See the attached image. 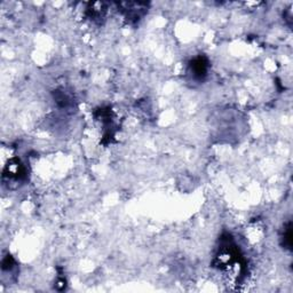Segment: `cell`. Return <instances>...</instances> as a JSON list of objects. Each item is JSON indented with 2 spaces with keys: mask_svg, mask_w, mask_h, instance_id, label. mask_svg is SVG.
Returning <instances> with one entry per match:
<instances>
[{
  "mask_svg": "<svg viewBox=\"0 0 293 293\" xmlns=\"http://www.w3.org/2000/svg\"><path fill=\"white\" fill-rule=\"evenodd\" d=\"M207 61L206 58L202 56L196 57L195 60L190 63V72L195 79L203 80L204 77L207 75Z\"/></svg>",
  "mask_w": 293,
  "mask_h": 293,
  "instance_id": "obj_1",
  "label": "cell"
}]
</instances>
